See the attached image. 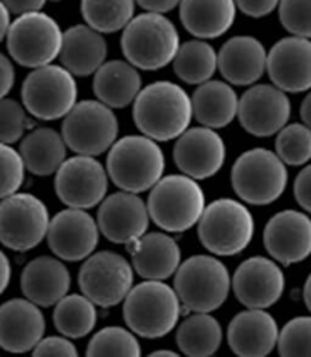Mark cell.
<instances>
[{"label":"cell","mask_w":311,"mask_h":357,"mask_svg":"<svg viewBox=\"0 0 311 357\" xmlns=\"http://www.w3.org/2000/svg\"><path fill=\"white\" fill-rule=\"evenodd\" d=\"M278 15L290 36L311 38V0H280Z\"/></svg>","instance_id":"cell-41"},{"label":"cell","mask_w":311,"mask_h":357,"mask_svg":"<svg viewBox=\"0 0 311 357\" xmlns=\"http://www.w3.org/2000/svg\"><path fill=\"white\" fill-rule=\"evenodd\" d=\"M235 298L248 309H269L281 300L285 277L278 261L263 256L241 261L231 277Z\"/></svg>","instance_id":"cell-16"},{"label":"cell","mask_w":311,"mask_h":357,"mask_svg":"<svg viewBox=\"0 0 311 357\" xmlns=\"http://www.w3.org/2000/svg\"><path fill=\"white\" fill-rule=\"evenodd\" d=\"M226 146L217 130L207 126L187 128L175 142L173 160L181 174L195 180L212 178L223 167Z\"/></svg>","instance_id":"cell-18"},{"label":"cell","mask_w":311,"mask_h":357,"mask_svg":"<svg viewBox=\"0 0 311 357\" xmlns=\"http://www.w3.org/2000/svg\"><path fill=\"white\" fill-rule=\"evenodd\" d=\"M49 248L64 261H82L95 252L100 229L87 210L67 207L50 218L47 228Z\"/></svg>","instance_id":"cell-17"},{"label":"cell","mask_w":311,"mask_h":357,"mask_svg":"<svg viewBox=\"0 0 311 357\" xmlns=\"http://www.w3.org/2000/svg\"><path fill=\"white\" fill-rule=\"evenodd\" d=\"M301 119L302 123L311 130V90L308 91V95L304 98L301 104Z\"/></svg>","instance_id":"cell-50"},{"label":"cell","mask_w":311,"mask_h":357,"mask_svg":"<svg viewBox=\"0 0 311 357\" xmlns=\"http://www.w3.org/2000/svg\"><path fill=\"white\" fill-rule=\"evenodd\" d=\"M263 242L271 257L284 266L311 256V219L298 210H282L269 219Z\"/></svg>","instance_id":"cell-20"},{"label":"cell","mask_w":311,"mask_h":357,"mask_svg":"<svg viewBox=\"0 0 311 357\" xmlns=\"http://www.w3.org/2000/svg\"><path fill=\"white\" fill-rule=\"evenodd\" d=\"M292 104L287 93L273 84H252L239 98L237 119L255 137H271L289 123Z\"/></svg>","instance_id":"cell-15"},{"label":"cell","mask_w":311,"mask_h":357,"mask_svg":"<svg viewBox=\"0 0 311 357\" xmlns=\"http://www.w3.org/2000/svg\"><path fill=\"white\" fill-rule=\"evenodd\" d=\"M255 234V219L243 201L218 198L205 206L198 222V236L204 248L218 257L245 251Z\"/></svg>","instance_id":"cell-6"},{"label":"cell","mask_w":311,"mask_h":357,"mask_svg":"<svg viewBox=\"0 0 311 357\" xmlns=\"http://www.w3.org/2000/svg\"><path fill=\"white\" fill-rule=\"evenodd\" d=\"M63 32L60 23L43 11L20 14L6 33L8 52L26 69L52 64L61 52Z\"/></svg>","instance_id":"cell-9"},{"label":"cell","mask_w":311,"mask_h":357,"mask_svg":"<svg viewBox=\"0 0 311 357\" xmlns=\"http://www.w3.org/2000/svg\"><path fill=\"white\" fill-rule=\"evenodd\" d=\"M88 356H140L141 347L136 333L123 327H105L90 339Z\"/></svg>","instance_id":"cell-37"},{"label":"cell","mask_w":311,"mask_h":357,"mask_svg":"<svg viewBox=\"0 0 311 357\" xmlns=\"http://www.w3.org/2000/svg\"><path fill=\"white\" fill-rule=\"evenodd\" d=\"M22 102L28 114L40 121L64 119L78 102L77 79L63 66L37 67L23 81Z\"/></svg>","instance_id":"cell-11"},{"label":"cell","mask_w":311,"mask_h":357,"mask_svg":"<svg viewBox=\"0 0 311 357\" xmlns=\"http://www.w3.org/2000/svg\"><path fill=\"white\" fill-rule=\"evenodd\" d=\"M172 64L181 81L199 86L212 79L217 72V52L207 40H189L180 45Z\"/></svg>","instance_id":"cell-33"},{"label":"cell","mask_w":311,"mask_h":357,"mask_svg":"<svg viewBox=\"0 0 311 357\" xmlns=\"http://www.w3.org/2000/svg\"><path fill=\"white\" fill-rule=\"evenodd\" d=\"M289 181L287 167L273 151L254 148L235 160L231 184L235 195L252 206H269L281 198Z\"/></svg>","instance_id":"cell-8"},{"label":"cell","mask_w":311,"mask_h":357,"mask_svg":"<svg viewBox=\"0 0 311 357\" xmlns=\"http://www.w3.org/2000/svg\"><path fill=\"white\" fill-rule=\"evenodd\" d=\"M61 135L74 154L97 157L119 137V119L97 99L81 100L65 114Z\"/></svg>","instance_id":"cell-10"},{"label":"cell","mask_w":311,"mask_h":357,"mask_svg":"<svg viewBox=\"0 0 311 357\" xmlns=\"http://www.w3.org/2000/svg\"><path fill=\"white\" fill-rule=\"evenodd\" d=\"M237 10L252 19H263L278 10L280 0H234Z\"/></svg>","instance_id":"cell-43"},{"label":"cell","mask_w":311,"mask_h":357,"mask_svg":"<svg viewBox=\"0 0 311 357\" xmlns=\"http://www.w3.org/2000/svg\"><path fill=\"white\" fill-rule=\"evenodd\" d=\"M122 52L138 70L154 72L169 66L181 45L175 23L164 14L134 15L122 31Z\"/></svg>","instance_id":"cell-3"},{"label":"cell","mask_w":311,"mask_h":357,"mask_svg":"<svg viewBox=\"0 0 311 357\" xmlns=\"http://www.w3.org/2000/svg\"><path fill=\"white\" fill-rule=\"evenodd\" d=\"M26 176V167L19 151L0 143V199L19 192Z\"/></svg>","instance_id":"cell-39"},{"label":"cell","mask_w":311,"mask_h":357,"mask_svg":"<svg viewBox=\"0 0 311 357\" xmlns=\"http://www.w3.org/2000/svg\"><path fill=\"white\" fill-rule=\"evenodd\" d=\"M281 356H311V317H296L282 327L278 335Z\"/></svg>","instance_id":"cell-38"},{"label":"cell","mask_w":311,"mask_h":357,"mask_svg":"<svg viewBox=\"0 0 311 357\" xmlns=\"http://www.w3.org/2000/svg\"><path fill=\"white\" fill-rule=\"evenodd\" d=\"M166 158L157 140L145 134L117 139L108 149L106 172L120 190L147 192L164 175Z\"/></svg>","instance_id":"cell-2"},{"label":"cell","mask_w":311,"mask_h":357,"mask_svg":"<svg viewBox=\"0 0 311 357\" xmlns=\"http://www.w3.org/2000/svg\"><path fill=\"white\" fill-rule=\"evenodd\" d=\"M49 2H58V0H49Z\"/></svg>","instance_id":"cell-53"},{"label":"cell","mask_w":311,"mask_h":357,"mask_svg":"<svg viewBox=\"0 0 311 357\" xmlns=\"http://www.w3.org/2000/svg\"><path fill=\"white\" fill-rule=\"evenodd\" d=\"M141 76L137 67L125 59L105 61L95 72L93 91L97 100L113 109L134 104L141 90Z\"/></svg>","instance_id":"cell-29"},{"label":"cell","mask_w":311,"mask_h":357,"mask_svg":"<svg viewBox=\"0 0 311 357\" xmlns=\"http://www.w3.org/2000/svg\"><path fill=\"white\" fill-rule=\"evenodd\" d=\"M72 277L61 259L41 256L24 266L20 287L24 295L40 307H52L70 291Z\"/></svg>","instance_id":"cell-26"},{"label":"cell","mask_w":311,"mask_h":357,"mask_svg":"<svg viewBox=\"0 0 311 357\" xmlns=\"http://www.w3.org/2000/svg\"><path fill=\"white\" fill-rule=\"evenodd\" d=\"M267 50L255 37L235 36L217 52V70L231 86L249 87L266 73Z\"/></svg>","instance_id":"cell-23"},{"label":"cell","mask_w":311,"mask_h":357,"mask_svg":"<svg viewBox=\"0 0 311 357\" xmlns=\"http://www.w3.org/2000/svg\"><path fill=\"white\" fill-rule=\"evenodd\" d=\"M97 225L109 242L129 245L147 233L150 216L147 204L138 193L120 190L99 204Z\"/></svg>","instance_id":"cell-19"},{"label":"cell","mask_w":311,"mask_h":357,"mask_svg":"<svg viewBox=\"0 0 311 357\" xmlns=\"http://www.w3.org/2000/svg\"><path fill=\"white\" fill-rule=\"evenodd\" d=\"M97 305L83 294H67L55 304L54 326L70 339L88 336L97 324Z\"/></svg>","instance_id":"cell-34"},{"label":"cell","mask_w":311,"mask_h":357,"mask_svg":"<svg viewBox=\"0 0 311 357\" xmlns=\"http://www.w3.org/2000/svg\"><path fill=\"white\" fill-rule=\"evenodd\" d=\"M235 15L234 0H181L180 3L182 26L200 40L222 37L231 29Z\"/></svg>","instance_id":"cell-28"},{"label":"cell","mask_w":311,"mask_h":357,"mask_svg":"<svg viewBox=\"0 0 311 357\" xmlns=\"http://www.w3.org/2000/svg\"><path fill=\"white\" fill-rule=\"evenodd\" d=\"M15 84V69L10 58L0 52V99L10 95Z\"/></svg>","instance_id":"cell-45"},{"label":"cell","mask_w":311,"mask_h":357,"mask_svg":"<svg viewBox=\"0 0 311 357\" xmlns=\"http://www.w3.org/2000/svg\"><path fill=\"white\" fill-rule=\"evenodd\" d=\"M136 3L145 11L166 14L178 8L181 0H136Z\"/></svg>","instance_id":"cell-47"},{"label":"cell","mask_w":311,"mask_h":357,"mask_svg":"<svg viewBox=\"0 0 311 357\" xmlns=\"http://www.w3.org/2000/svg\"><path fill=\"white\" fill-rule=\"evenodd\" d=\"M11 14L20 15L33 11H43L49 0H2Z\"/></svg>","instance_id":"cell-46"},{"label":"cell","mask_w":311,"mask_h":357,"mask_svg":"<svg viewBox=\"0 0 311 357\" xmlns=\"http://www.w3.org/2000/svg\"><path fill=\"white\" fill-rule=\"evenodd\" d=\"M266 72L285 93L311 90V38L290 36L276 41L267 52Z\"/></svg>","instance_id":"cell-21"},{"label":"cell","mask_w":311,"mask_h":357,"mask_svg":"<svg viewBox=\"0 0 311 357\" xmlns=\"http://www.w3.org/2000/svg\"><path fill=\"white\" fill-rule=\"evenodd\" d=\"M50 215L46 204L35 195L15 192L0 199V243L26 252L46 239Z\"/></svg>","instance_id":"cell-12"},{"label":"cell","mask_w":311,"mask_h":357,"mask_svg":"<svg viewBox=\"0 0 311 357\" xmlns=\"http://www.w3.org/2000/svg\"><path fill=\"white\" fill-rule=\"evenodd\" d=\"M293 193H295L299 206L311 213V165H307L298 174L295 185H293Z\"/></svg>","instance_id":"cell-44"},{"label":"cell","mask_w":311,"mask_h":357,"mask_svg":"<svg viewBox=\"0 0 311 357\" xmlns=\"http://www.w3.org/2000/svg\"><path fill=\"white\" fill-rule=\"evenodd\" d=\"M128 251L131 265L145 280H167L173 277L182 261L180 245L167 233H145L131 242Z\"/></svg>","instance_id":"cell-25"},{"label":"cell","mask_w":311,"mask_h":357,"mask_svg":"<svg viewBox=\"0 0 311 357\" xmlns=\"http://www.w3.org/2000/svg\"><path fill=\"white\" fill-rule=\"evenodd\" d=\"M193 117L207 128L222 130L237 117L239 95L230 82L209 79L191 96Z\"/></svg>","instance_id":"cell-30"},{"label":"cell","mask_w":311,"mask_h":357,"mask_svg":"<svg viewBox=\"0 0 311 357\" xmlns=\"http://www.w3.org/2000/svg\"><path fill=\"white\" fill-rule=\"evenodd\" d=\"M198 180L184 174L161 176L149 190L150 220L167 233H184L198 225L207 201Z\"/></svg>","instance_id":"cell-5"},{"label":"cell","mask_w":311,"mask_h":357,"mask_svg":"<svg viewBox=\"0 0 311 357\" xmlns=\"http://www.w3.org/2000/svg\"><path fill=\"white\" fill-rule=\"evenodd\" d=\"M11 13L8 8L5 6V3L0 0V43L6 38V33L8 29H10V24H11Z\"/></svg>","instance_id":"cell-49"},{"label":"cell","mask_w":311,"mask_h":357,"mask_svg":"<svg viewBox=\"0 0 311 357\" xmlns=\"http://www.w3.org/2000/svg\"><path fill=\"white\" fill-rule=\"evenodd\" d=\"M67 149L69 148L61 132L41 126L23 135L19 152L28 172L37 176H49L64 163Z\"/></svg>","instance_id":"cell-31"},{"label":"cell","mask_w":311,"mask_h":357,"mask_svg":"<svg viewBox=\"0 0 311 357\" xmlns=\"http://www.w3.org/2000/svg\"><path fill=\"white\" fill-rule=\"evenodd\" d=\"M275 154L285 166H304L311 160V130L304 123L285 125L276 132Z\"/></svg>","instance_id":"cell-36"},{"label":"cell","mask_w":311,"mask_h":357,"mask_svg":"<svg viewBox=\"0 0 311 357\" xmlns=\"http://www.w3.org/2000/svg\"><path fill=\"white\" fill-rule=\"evenodd\" d=\"M45 331L43 312L28 298H14L0 305V348L5 351H32Z\"/></svg>","instance_id":"cell-22"},{"label":"cell","mask_w":311,"mask_h":357,"mask_svg":"<svg viewBox=\"0 0 311 357\" xmlns=\"http://www.w3.org/2000/svg\"><path fill=\"white\" fill-rule=\"evenodd\" d=\"M173 289L190 312L212 313L221 309L231 292V274L222 260L198 254L181 265L173 274Z\"/></svg>","instance_id":"cell-7"},{"label":"cell","mask_w":311,"mask_h":357,"mask_svg":"<svg viewBox=\"0 0 311 357\" xmlns=\"http://www.w3.org/2000/svg\"><path fill=\"white\" fill-rule=\"evenodd\" d=\"M222 326L212 313L193 312L176 330V345L186 356L207 357L222 345Z\"/></svg>","instance_id":"cell-32"},{"label":"cell","mask_w":311,"mask_h":357,"mask_svg":"<svg viewBox=\"0 0 311 357\" xmlns=\"http://www.w3.org/2000/svg\"><path fill=\"white\" fill-rule=\"evenodd\" d=\"M132 116L141 134L157 142L176 140L190 128L191 98L181 86L157 81L143 87L132 104Z\"/></svg>","instance_id":"cell-1"},{"label":"cell","mask_w":311,"mask_h":357,"mask_svg":"<svg viewBox=\"0 0 311 357\" xmlns=\"http://www.w3.org/2000/svg\"><path fill=\"white\" fill-rule=\"evenodd\" d=\"M150 356H176V353L170 350H158V351L150 353Z\"/></svg>","instance_id":"cell-52"},{"label":"cell","mask_w":311,"mask_h":357,"mask_svg":"<svg viewBox=\"0 0 311 357\" xmlns=\"http://www.w3.org/2000/svg\"><path fill=\"white\" fill-rule=\"evenodd\" d=\"M136 6V0H81V14L100 33H115L132 20Z\"/></svg>","instance_id":"cell-35"},{"label":"cell","mask_w":311,"mask_h":357,"mask_svg":"<svg viewBox=\"0 0 311 357\" xmlns=\"http://www.w3.org/2000/svg\"><path fill=\"white\" fill-rule=\"evenodd\" d=\"M29 128L26 108L15 99H0V143L13 144L23 139Z\"/></svg>","instance_id":"cell-40"},{"label":"cell","mask_w":311,"mask_h":357,"mask_svg":"<svg viewBox=\"0 0 311 357\" xmlns=\"http://www.w3.org/2000/svg\"><path fill=\"white\" fill-rule=\"evenodd\" d=\"M182 304L175 289L163 280H146L131 287L123 300L126 326L141 337L158 339L178 326Z\"/></svg>","instance_id":"cell-4"},{"label":"cell","mask_w":311,"mask_h":357,"mask_svg":"<svg viewBox=\"0 0 311 357\" xmlns=\"http://www.w3.org/2000/svg\"><path fill=\"white\" fill-rule=\"evenodd\" d=\"M109 176L96 157L79 155L65 158L55 172V193L67 207L90 210L104 201Z\"/></svg>","instance_id":"cell-14"},{"label":"cell","mask_w":311,"mask_h":357,"mask_svg":"<svg viewBox=\"0 0 311 357\" xmlns=\"http://www.w3.org/2000/svg\"><path fill=\"white\" fill-rule=\"evenodd\" d=\"M78 283L81 292L99 307H114L134 286V268L114 251L93 252L83 260Z\"/></svg>","instance_id":"cell-13"},{"label":"cell","mask_w":311,"mask_h":357,"mask_svg":"<svg viewBox=\"0 0 311 357\" xmlns=\"http://www.w3.org/2000/svg\"><path fill=\"white\" fill-rule=\"evenodd\" d=\"M304 303L307 305V309L311 312V274L308 275L304 286Z\"/></svg>","instance_id":"cell-51"},{"label":"cell","mask_w":311,"mask_h":357,"mask_svg":"<svg viewBox=\"0 0 311 357\" xmlns=\"http://www.w3.org/2000/svg\"><path fill=\"white\" fill-rule=\"evenodd\" d=\"M11 277H13L11 261L6 257V254L0 250V295H2L8 289V286H10Z\"/></svg>","instance_id":"cell-48"},{"label":"cell","mask_w":311,"mask_h":357,"mask_svg":"<svg viewBox=\"0 0 311 357\" xmlns=\"http://www.w3.org/2000/svg\"><path fill=\"white\" fill-rule=\"evenodd\" d=\"M33 356H78L77 345H74L70 337L64 335L61 336H47L41 337V341L32 350Z\"/></svg>","instance_id":"cell-42"},{"label":"cell","mask_w":311,"mask_h":357,"mask_svg":"<svg viewBox=\"0 0 311 357\" xmlns=\"http://www.w3.org/2000/svg\"><path fill=\"white\" fill-rule=\"evenodd\" d=\"M280 328L266 309H248L235 314L228 326V344L241 357L271 354L278 342Z\"/></svg>","instance_id":"cell-24"},{"label":"cell","mask_w":311,"mask_h":357,"mask_svg":"<svg viewBox=\"0 0 311 357\" xmlns=\"http://www.w3.org/2000/svg\"><path fill=\"white\" fill-rule=\"evenodd\" d=\"M108 45L104 33L88 26L87 23L73 24L63 32V45L60 52L61 66L73 76L86 78L106 61Z\"/></svg>","instance_id":"cell-27"}]
</instances>
